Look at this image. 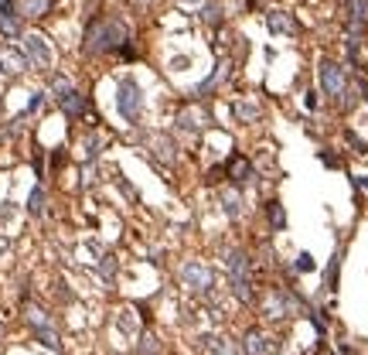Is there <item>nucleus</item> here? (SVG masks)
I'll list each match as a JSON object with an SVG mask.
<instances>
[{
	"label": "nucleus",
	"mask_w": 368,
	"mask_h": 355,
	"mask_svg": "<svg viewBox=\"0 0 368 355\" xmlns=\"http://www.w3.org/2000/svg\"><path fill=\"white\" fill-rule=\"evenodd\" d=\"M0 338H4V325H0Z\"/></svg>",
	"instance_id": "38"
},
{
	"label": "nucleus",
	"mask_w": 368,
	"mask_h": 355,
	"mask_svg": "<svg viewBox=\"0 0 368 355\" xmlns=\"http://www.w3.org/2000/svg\"><path fill=\"white\" fill-rule=\"evenodd\" d=\"M18 18H44L52 11V0H11Z\"/></svg>",
	"instance_id": "16"
},
{
	"label": "nucleus",
	"mask_w": 368,
	"mask_h": 355,
	"mask_svg": "<svg viewBox=\"0 0 368 355\" xmlns=\"http://www.w3.org/2000/svg\"><path fill=\"white\" fill-rule=\"evenodd\" d=\"M225 175L232 178V185H246L256 178V168H252L249 161L242 158V154H232V158L225 161Z\"/></svg>",
	"instance_id": "13"
},
{
	"label": "nucleus",
	"mask_w": 368,
	"mask_h": 355,
	"mask_svg": "<svg viewBox=\"0 0 368 355\" xmlns=\"http://www.w3.org/2000/svg\"><path fill=\"white\" fill-rule=\"evenodd\" d=\"M150 147H154V158L160 161V164H177V144L171 137L154 134V137H150Z\"/></svg>",
	"instance_id": "15"
},
{
	"label": "nucleus",
	"mask_w": 368,
	"mask_h": 355,
	"mask_svg": "<svg viewBox=\"0 0 368 355\" xmlns=\"http://www.w3.org/2000/svg\"><path fill=\"white\" fill-rule=\"evenodd\" d=\"M225 267H229V291L235 301L252 304V274H249V257L242 250H225Z\"/></svg>",
	"instance_id": "4"
},
{
	"label": "nucleus",
	"mask_w": 368,
	"mask_h": 355,
	"mask_svg": "<svg viewBox=\"0 0 368 355\" xmlns=\"http://www.w3.org/2000/svg\"><path fill=\"white\" fill-rule=\"evenodd\" d=\"M338 274H341V253H334L328 260V270H324V287L328 291H338Z\"/></svg>",
	"instance_id": "24"
},
{
	"label": "nucleus",
	"mask_w": 368,
	"mask_h": 355,
	"mask_svg": "<svg viewBox=\"0 0 368 355\" xmlns=\"http://www.w3.org/2000/svg\"><path fill=\"white\" fill-rule=\"evenodd\" d=\"M266 219H270V229L273 233H283L287 229V216H283V205L273 198V202H266Z\"/></svg>",
	"instance_id": "23"
},
{
	"label": "nucleus",
	"mask_w": 368,
	"mask_h": 355,
	"mask_svg": "<svg viewBox=\"0 0 368 355\" xmlns=\"http://www.w3.org/2000/svg\"><path fill=\"white\" fill-rule=\"evenodd\" d=\"M348 140H351V147H355V154H368V144L358 137V134H351L348 130Z\"/></svg>",
	"instance_id": "32"
},
{
	"label": "nucleus",
	"mask_w": 368,
	"mask_h": 355,
	"mask_svg": "<svg viewBox=\"0 0 368 355\" xmlns=\"http://www.w3.org/2000/svg\"><path fill=\"white\" fill-rule=\"evenodd\" d=\"M136 352H140V355H157V352H160V342H157V335L143 332V335H140V345H136Z\"/></svg>",
	"instance_id": "27"
},
{
	"label": "nucleus",
	"mask_w": 368,
	"mask_h": 355,
	"mask_svg": "<svg viewBox=\"0 0 368 355\" xmlns=\"http://www.w3.org/2000/svg\"><path fill=\"white\" fill-rule=\"evenodd\" d=\"M205 123H212V113H201V110H194V106H184V110L177 113V130H181V134H198Z\"/></svg>",
	"instance_id": "11"
},
{
	"label": "nucleus",
	"mask_w": 368,
	"mask_h": 355,
	"mask_svg": "<svg viewBox=\"0 0 368 355\" xmlns=\"http://www.w3.org/2000/svg\"><path fill=\"white\" fill-rule=\"evenodd\" d=\"M7 250H11V239H7V236H0V257H4Z\"/></svg>",
	"instance_id": "36"
},
{
	"label": "nucleus",
	"mask_w": 368,
	"mask_h": 355,
	"mask_svg": "<svg viewBox=\"0 0 368 355\" xmlns=\"http://www.w3.org/2000/svg\"><path fill=\"white\" fill-rule=\"evenodd\" d=\"M0 35H7V38H18L20 35V18L14 14L11 0H4V7H0Z\"/></svg>",
	"instance_id": "19"
},
{
	"label": "nucleus",
	"mask_w": 368,
	"mask_h": 355,
	"mask_svg": "<svg viewBox=\"0 0 368 355\" xmlns=\"http://www.w3.org/2000/svg\"><path fill=\"white\" fill-rule=\"evenodd\" d=\"M24 321L31 325V332L38 335V342H44L52 352H61L59 332H55V321L48 318V311H41L38 304H28V308H24Z\"/></svg>",
	"instance_id": "5"
},
{
	"label": "nucleus",
	"mask_w": 368,
	"mask_h": 355,
	"mask_svg": "<svg viewBox=\"0 0 368 355\" xmlns=\"http://www.w3.org/2000/svg\"><path fill=\"white\" fill-rule=\"evenodd\" d=\"M52 93H55V99H65L76 93V86H72L69 76H52Z\"/></svg>",
	"instance_id": "26"
},
{
	"label": "nucleus",
	"mask_w": 368,
	"mask_h": 355,
	"mask_svg": "<svg viewBox=\"0 0 368 355\" xmlns=\"http://www.w3.org/2000/svg\"><path fill=\"white\" fill-rule=\"evenodd\" d=\"M355 185L362 188V192H368V175H362V178H355Z\"/></svg>",
	"instance_id": "35"
},
{
	"label": "nucleus",
	"mask_w": 368,
	"mask_h": 355,
	"mask_svg": "<svg viewBox=\"0 0 368 355\" xmlns=\"http://www.w3.org/2000/svg\"><path fill=\"white\" fill-rule=\"evenodd\" d=\"M59 106H61V113H65L69 120H82L85 113H89V103H85L82 93H72V96L59 99Z\"/></svg>",
	"instance_id": "18"
},
{
	"label": "nucleus",
	"mask_w": 368,
	"mask_h": 355,
	"mask_svg": "<svg viewBox=\"0 0 368 355\" xmlns=\"http://www.w3.org/2000/svg\"><path fill=\"white\" fill-rule=\"evenodd\" d=\"M198 18H201V24H208V28H222V21H225V7H222L218 0H208V4H201Z\"/></svg>",
	"instance_id": "20"
},
{
	"label": "nucleus",
	"mask_w": 368,
	"mask_h": 355,
	"mask_svg": "<svg viewBox=\"0 0 368 355\" xmlns=\"http://www.w3.org/2000/svg\"><path fill=\"white\" fill-rule=\"evenodd\" d=\"M181 280H184L191 291H198V294H212L215 291V274L205 260H188V263L181 267Z\"/></svg>",
	"instance_id": "7"
},
{
	"label": "nucleus",
	"mask_w": 368,
	"mask_h": 355,
	"mask_svg": "<svg viewBox=\"0 0 368 355\" xmlns=\"http://www.w3.org/2000/svg\"><path fill=\"white\" fill-rule=\"evenodd\" d=\"M218 202H222V212H225L229 219L242 216V192H239L235 185H225V188L218 192Z\"/></svg>",
	"instance_id": "14"
},
{
	"label": "nucleus",
	"mask_w": 368,
	"mask_h": 355,
	"mask_svg": "<svg viewBox=\"0 0 368 355\" xmlns=\"http://www.w3.org/2000/svg\"><path fill=\"white\" fill-rule=\"evenodd\" d=\"M117 110L126 123H136L143 117V93H140V86L133 79H123L117 86Z\"/></svg>",
	"instance_id": "6"
},
{
	"label": "nucleus",
	"mask_w": 368,
	"mask_h": 355,
	"mask_svg": "<svg viewBox=\"0 0 368 355\" xmlns=\"http://www.w3.org/2000/svg\"><path fill=\"white\" fill-rule=\"evenodd\" d=\"M14 219V205L11 202H0V222H11Z\"/></svg>",
	"instance_id": "34"
},
{
	"label": "nucleus",
	"mask_w": 368,
	"mask_h": 355,
	"mask_svg": "<svg viewBox=\"0 0 368 355\" xmlns=\"http://www.w3.org/2000/svg\"><path fill=\"white\" fill-rule=\"evenodd\" d=\"M181 4H205V0H181Z\"/></svg>",
	"instance_id": "37"
},
{
	"label": "nucleus",
	"mask_w": 368,
	"mask_h": 355,
	"mask_svg": "<svg viewBox=\"0 0 368 355\" xmlns=\"http://www.w3.org/2000/svg\"><path fill=\"white\" fill-rule=\"evenodd\" d=\"M24 59H28V65H35L38 72H48V69H52V62H55L48 38H44V35H38V31L24 35Z\"/></svg>",
	"instance_id": "8"
},
{
	"label": "nucleus",
	"mask_w": 368,
	"mask_h": 355,
	"mask_svg": "<svg viewBox=\"0 0 368 355\" xmlns=\"http://www.w3.org/2000/svg\"><path fill=\"white\" fill-rule=\"evenodd\" d=\"M28 212H31L35 219L44 216V188H41V185H35L31 195H28Z\"/></svg>",
	"instance_id": "25"
},
{
	"label": "nucleus",
	"mask_w": 368,
	"mask_h": 355,
	"mask_svg": "<svg viewBox=\"0 0 368 355\" xmlns=\"http://www.w3.org/2000/svg\"><path fill=\"white\" fill-rule=\"evenodd\" d=\"M123 45H130V28L109 14V18H96L85 31V55H109V52H119Z\"/></svg>",
	"instance_id": "1"
},
{
	"label": "nucleus",
	"mask_w": 368,
	"mask_h": 355,
	"mask_svg": "<svg viewBox=\"0 0 368 355\" xmlns=\"http://www.w3.org/2000/svg\"><path fill=\"white\" fill-rule=\"evenodd\" d=\"M348 7V35H355V38H362L368 31V0H345Z\"/></svg>",
	"instance_id": "10"
},
{
	"label": "nucleus",
	"mask_w": 368,
	"mask_h": 355,
	"mask_svg": "<svg viewBox=\"0 0 368 355\" xmlns=\"http://www.w3.org/2000/svg\"><path fill=\"white\" fill-rule=\"evenodd\" d=\"M259 311H263V318H266V321H283V318L297 315V311H304V315H307L310 304L300 294H297L293 287H290V291H287V287H273L270 294L263 297Z\"/></svg>",
	"instance_id": "3"
},
{
	"label": "nucleus",
	"mask_w": 368,
	"mask_h": 355,
	"mask_svg": "<svg viewBox=\"0 0 368 355\" xmlns=\"http://www.w3.org/2000/svg\"><path fill=\"white\" fill-rule=\"evenodd\" d=\"M24 69H28L24 52L11 48V45H4V48H0V72H4V76H20Z\"/></svg>",
	"instance_id": "12"
},
{
	"label": "nucleus",
	"mask_w": 368,
	"mask_h": 355,
	"mask_svg": "<svg viewBox=\"0 0 368 355\" xmlns=\"http://www.w3.org/2000/svg\"><path fill=\"white\" fill-rule=\"evenodd\" d=\"M222 76H225V69L218 65V69H215V72L208 76V79H201V82H198V86L191 89V99H205V96H212V93H215V86H218V79H222Z\"/></svg>",
	"instance_id": "22"
},
{
	"label": "nucleus",
	"mask_w": 368,
	"mask_h": 355,
	"mask_svg": "<svg viewBox=\"0 0 368 355\" xmlns=\"http://www.w3.org/2000/svg\"><path fill=\"white\" fill-rule=\"evenodd\" d=\"M242 352L246 355H280V342L266 335L263 328H249L242 338Z\"/></svg>",
	"instance_id": "9"
},
{
	"label": "nucleus",
	"mask_w": 368,
	"mask_h": 355,
	"mask_svg": "<svg viewBox=\"0 0 368 355\" xmlns=\"http://www.w3.org/2000/svg\"><path fill=\"white\" fill-rule=\"evenodd\" d=\"M99 144H102V140H99L96 134H89V137H85V158H89V161L99 158Z\"/></svg>",
	"instance_id": "30"
},
{
	"label": "nucleus",
	"mask_w": 368,
	"mask_h": 355,
	"mask_svg": "<svg viewBox=\"0 0 368 355\" xmlns=\"http://www.w3.org/2000/svg\"><path fill=\"white\" fill-rule=\"evenodd\" d=\"M239 352H242V345H235V342H229V338L215 349V355H239Z\"/></svg>",
	"instance_id": "31"
},
{
	"label": "nucleus",
	"mask_w": 368,
	"mask_h": 355,
	"mask_svg": "<svg viewBox=\"0 0 368 355\" xmlns=\"http://www.w3.org/2000/svg\"><path fill=\"white\" fill-rule=\"evenodd\" d=\"M314 267H317V263H314V257H310V253H300V257H297V263H293V270H297V274H310Z\"/></svg>",
	"instance_id": "29"
},
{
	"label": "nucleus",
	"mask_w": 368,
	"mask_h": 355,
	"mask_svg": "<svg viewBox=\"0 0 368 355\" xmlns=\"http://www.w3.org/2000/svg\"><path fill=\"white\" fill-rule=\"evenodd\" d=\"M259 103H249V99H235L232 103V117L239 120V123H256L259 120Z\"/></svg>",
	"instance_id": "21"
},
{
	"label": "nucleus",
	"mask_w": 368,
	"mask_h": 355,
	"mask_svg": "<svg viewBox=\"0 0 368 355\" xmlns=\"http://www.w3.org/2000/svg\"><path fill=\"white\" fill-rule=\"evenodd\" d=\"M266 24H270L273 35H297V31H300L297 21H293V14H287V11H270V14H266Z\"/></svg>",
	"instance_id": "17"
},
{
	"label": "nucleus",
	"mask_w": 368,
	"mask_h": 355,
	"mask_svg": "<svg viewBox=\"0 0 368 355\" xmlns=\"http://www.w3.org/2000/svg\"><path fill=\"white\" fill-rule=\"evenodd\" d=\"M321 164H328V168H341V158L331 154V151H321Z\"/></svg>",
	"instance_id": "33"
},
{
	"label": "nucleus",
	"mask_w": 368,
	"mask_h": 355,
	"mask_svg": "<svg viewBox=\"0 0 368 355\" xmlns=\"http://www.w3.org/2000/svg\"><path fill=\"white\" fill-rule=\"evenodd\" d=\"M99 274H102V280H106V284H113V277H117V260L109 257V253L99 260Z\"/></svg>",
	"instance_id": "28"
},
{
	"label": "nucleus",
	"mask_w": 368,
	"mask_h": 355,
	"mask_svg": "<svg viewBox=\"0 0 368 355\" xmlns=\"http://www.w3.org/2000/svg\"><path fill=\"white\" fill-rule=\"evenodd\" d=\"M321 89L328 93L345 113H348L351 106L358 103V96H355V89H351V79L348 72L338 65V62H321Z\"/></svg>",
	"instance_id": "2"
}]
</instances>
